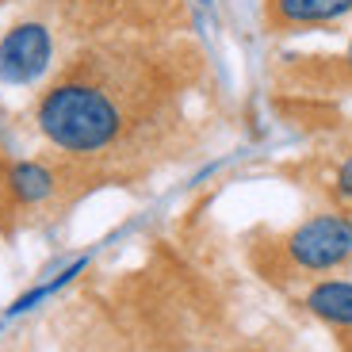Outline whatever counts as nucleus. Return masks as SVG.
Listing matches in <instances>:
<instances>
[{
	"instance_id": "1",
	"label": "nucleus",
	"mask_w": 352,
	"mask_h": 352,
	"mask_svg": "<svg viewBox=\"0 0 352 352\" xmlns=\"http://www.w3.org/2000/svg\"><path fill=\"white\" fill-rule=\"evenodd\" d=\"M35 123L65 153H104L123 134V111L100 85L62 80L43 92Z\"/></svg>"
},
{
	"instance_id": "2",
	"label": "nucleus",
	"mask_w": 352,
	"mask_h": 352,
	"mask_svg": "<svg viewBox=\"0 0 352 352\" xmlns=\"http://www.w3.org/2000/svg\"><path fill=\"white\" fill-rule=\"evenodd\" d=\"M283 253L299 272H333L352 261V214L318 211L283 238Z\"/></svg>"
},
{
	"instance_id": "3",
	"label": "nucleus",
	"mask_w": 352,
	"mask_h": 352,
	"mask_svg": "<svg viewBox=\"0 0 352 352\" xmlns=\"http://www.w3.org/2000/svg\"><path fill=\"white\" fill-rule=\"evenodd\" d=\"M54 38L43 23H16L0 38V80L8 85H31L50 69Z\"/></svg>"
},
{
	"instance_id": "4",
	"label": "nucleus",
	"mask_w": 352,
	"mask_h": 352,
	"mask_svg": "<svg viewBox=\"0 0 352 352\" xmlns=\"http://www.w3.org/2000/svg\"><path fill=\"white\" fill-rule=\"evenodd\" d=\"M352 16V0H268L272 27H322Z\"/></svg>"
},
{
	"instance_id": "5",
	"label": "nucleus",
	"mask_w": 352,
	"mask_h": 352,
	"mask_svg": "<svg viewBox=\"0 0 352 352\" xmlns=\"http://www.w3.org/2000/svg\"><path fill=\"white\" fill-rule=\"evenodd\" d=\"M307 310L333 326H352V280H322L307 291Z\"/></svg>"
},
{
	"instance_id": "6",
	"label": "nucleus",
	"mask_w": 352,
	"mask_h": 352,
	"mask_svg": "<svg viewBox=\"0 0 352 352\" xmlns=\"http://www.w3.org/2000/svg\"><path fill=\"white\" fill-rule=\"evenodd\" d=\"M54 188H58L54 173L46 165H38V161H16L8 168V192L19 203H43L54 195Z\"/></svg>"
},
{
	"instance_id": "7",
	"label": "nucleus",
	"mask_w": 352,
	"mask_h": 352,
	"mask_svg": "<svg viewBox=\"0 0 352 352\" xmlns=\"http://www.w3.org/2000/svg\"><path fill=\"white\" fill-rule=\"evenodd\" d=\"M85 264H88V261H73V264H69V268H65V272H62V276H54V280H50V283H43V287H35V291H27L23 299H16V302H12V307H8V318H16V314H23V310H31V307H35V302H38V299H46V295H54V291L62 287V283H69V280H73V276H77V272H80V268H85Z\"/></svg>"
},
{
	"instance_id": "8",
	"label": "nucleus",
	"mask_w": 352,
	"mask_h": 352,
	"mask_svg": "<svg viewBox=\"0 0 352 352\" xmlns=\"http://www.w3.org/2000/svg\"><path fill=\"white\" fill-rule=\"evenodd\" d=\"M333 195H337L341 207L352 211V153L341 161V168H337V176H333Z\"/></svg>"
},
{
	"instance_id": "9",
	"label": "nucleus",
	"mask_w": 352,
	"mask_h": 352,
	"mask_svg": "<svg viewBox=\"0 0 352 352\" xmlns=\"http://www.w3.org/2000/svg\"><path fill=\"white\" fill-rule=\"evenodd\" d=\"M344 62H349V69H352V38H349V50H344Z\"/></svg>"
}]
</instances>
